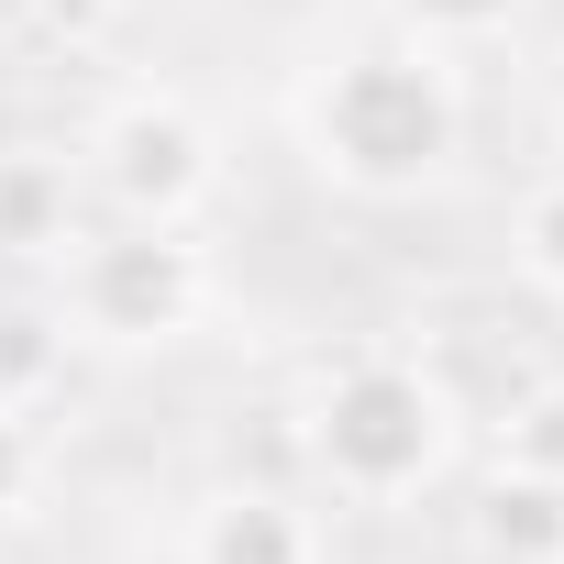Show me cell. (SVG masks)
Wrapping results in <instances>:
<instances>
[{"instance_id":"cell-4","label":"cell","mask_w":564,"mask_h":564,"mask_svg":"<svg viewBox=\"0 0 564 564\" xmlns=\"http://www.w3.org/2000/svg\"><path fill=\"white\" fill-rule=\"evenodd\" d=\"M78 155H89V188L111 199V221H199L221 188V144L177 89H122Z\"/></svg>"},{"instance_id":"cell-1","label":"cell","mask_w":564,"mask_h":564,"mask_svg":"<svg viewBox=\"0 0 564 564\" xmlns=\"http://www.w3.org/2000/svg\"><path fill=\"white\" fill-rule=\"evenodd\" d=\"M300 144L355 199H421L465 155V89H454L443 45H421V34L355 45L300 89Z\"/></svg>"},{"instance_id":"cell-2","label":"cell","mask_w":564,"mask_h":564,"mask_svg":"<svg viewBox=\"0 0 564 564\" xmlns=\"http://www.w3.org/2000/svg\"><path fill=\"white\" fill-rule=\"evenodd\" d=\"M300 443H311V465H322L344 498L399 509V498H421V487L454 465V388H443L432 366H410V355H344V366L311 388Z\"/></svg>"},{"instance_id":"cell-12","label":"cell","mask_w":564,"mask_h":564,"mask_svg":"<svg viewBox=\"0 0 564 564\" xmlns=\"http://www.w3.org/2000/svg\"><path fill=\"white\" fill-rule=\"evenodd\" d=\"M34 476H45V443H34V410H12V399H0V520H23Z\"/></svg>"},{"instance_id":"cell-3","label":"cell","mask_w":564,"mask_h":564,"mask_svg":"<svg viewBox=\"0 0 564 564\" xmlns=\"http://www.w3.org/2000/svg\"><path fill=\"white\" fill-rule=\"evenodd\" d=\"M210 311V254L188 243V221H111V232H67V289L56 322L100 355H155L188 344Z\"/></svg>"},{"instance_id":"cell-9","label":"cell","mask_w":564,"mask_h":564,"mask_svg":"<svg viewBox=\"0 0 564 564\" xmlns=\"http://www.w3.org/2000/svg\"><path fill=\"white\" fill-rule=\"evenodd\" d=\"M56 355H67V322H56V311H0V399H12V410L45 399Z\"/></svg>"},{"instance_id":"cell-6","label":"cell","mask_w":564,"mask_h":564,"mask_svg":"<svg viewBox=\"0 0 564 564\" xmlns=\"http://www.w3.org/2000/svg\"><path fill=\"white\" fill-rule=\"evenodd\" d=\"M476 542H487L498 564H564V487L487 465V487H476Z\"/></svg>"},{"instance_id":"cell-7","label":"cell","mask_w":564,"mask_h":564,"mask_svg":"<svg viewBox=\"0 0 564 564\" xmlns=\"http://www.w3.org/2000/svg\"><path fill=\"white\" fill-rule=\"evenodd\" d=\"M0 254H67V155H0Z\"/></svg>"},{"instance_id":"cell-10","label":"cell","mask_w":564,"mask_h":564,"mask_svg":"<svg viewBox=\"0 0 564 564\" xmlns=\"http://www.w3.org/2000/svg\"><path fill=\"white\" fill-rule=\"evenodd\" d=\"M509 265L531 276L542 300H564V177H542V188L520 199V221H509Z\"/></svg>"},{"instance_id":"cell-11","label":"cell","mask_w":564,"mask_h":564,"mask_svg":"<svg viewBox=\"0 0 564 564\" xmlns=\"http://www.w3.org/2000/svg\"><path fill=\"white\" fill-rule=\"evenodd\" d=\"M531 12V0H399V23L421 34V45H487V34H509Z\"/></svg>"},{"instance_id":"cell-5","label":"cell","mask_w":564,"mask_h":564,"mask_svg":"<svg viewBox=\"0 0 564 564\" xmlns=\"http://www.w3.org/2000/svg\"><path fill=\"white\" fill-rule=\"evenodd\" d=\"M177 564H322V520L289 487H210L188 509Z\"/></svg>"},{"instance_id":"cell-8","label":"cell","mask_w":564,"mask_h":564,"mask_svg":"<svg viewBox=\"0 0 564 564\" xmlns=\"http://www.w3.org/2000/svg\"><path fill=\"white\" fill-rule=\"evenodd\" d=\"M498 465L564 487V377H542V388H520V399L498 410Z\"/></svg>"}]
</instances>
